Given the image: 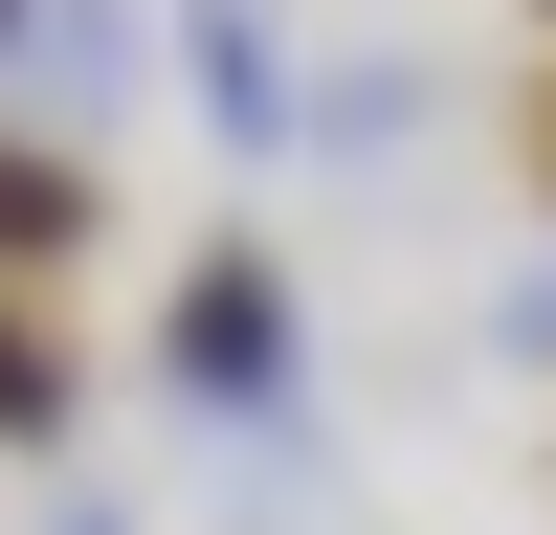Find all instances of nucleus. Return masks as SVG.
I'll use <instances>...</instances> for the list:
<instances>
[{"label": "nucleus", "mask_w": 556, "mask_h": 535, "mask_svg": "<svg viewBox=\"0 0 556 535\" xmlns=\"http://www.w3.org/2000/svg\"><path fill=\"white\" fill-rule=\"evenodd\" d=\"M67 424H89V335H67L45 290H0V469H45Z\"/></svg>", "instance_id": "39448f33"}, {"label": "nucleus", "mask_w": 556, "mask_h": 535, "mask_svg": "<svg viewBox=\"0 0 556 535\" xmlns=\"http://www.w3.org/2000/svg\"><path fill=\"white\" fill-rule=\"evenodd\" d=\"M45 535H134V513H112V490H67V513H45Z\"/></svg>", "instance_id": "1a4fd4ad"}, {"label": "nucleus", "mask_w": 556, "mask_h": 535, "mask_svg": "<svg viewBox=\"0 0 556 535\" xmlns=\"http://www.w3.org/2000/svg\"><path fill=\"white\" fill-rule=\"evenodd\" d=\"M0 45H23V0H0Z\"/></svg>", "instance_id": "9b49d317"}, {"label": "nucleus", "mask_w": 556, "mask_h": 535, "mask_svg": "<svg viewBox=\"0 0 556 535\" xmlns=\"http://www.w3.org/2000/svg\"><path fill=\"white\" fill-rule=\"evenodd\" d=\"M513 157H534V201H556V45H534V89H513Z\"/></svg>", "instance_id": "6e6552de"}, {"label": "nucleus", "mask_w": 556, "mask_h": 535, "mask_svg": "<svg viewBox=\"0 0 556 535\" xmlns=\"http://www.w3.org/2000/svg\"><path fill=\"white\" fill-rule=\"evenodd\" d=\"M134 67H156V23H134V0H23V45H0V89H23L45 134H89Z\"/></svg>", "instance_id": "20e7f679"}, {"label": "nucleus", "mask_w": 556, "mask_h": 535, "mask_svg": "<svg viewBox=\"0 0 556 535\" xmlns=\"http://www.w3.org/2000/svg\"><path fill=\"white\" fill-rule=\"evenodd\" d=\"M178 89H201L223 157H290V112H312V67H290V23H267V0H178Z\"/></svg>", "instance_id": "7ed1b4c3"}, {"label": "nucleus", "mask_w": 556, "mask_h": 535, "mask_svg": "<svg viewBox=\"0 0 556 535\" xmlns=\"http://www.w3.org/2000/svg\"><path fill=\"white\" fill-rule=\"evenodd\" d=\"M290 134H334V157H401V134H445V89L424 67H312V112Z\"/></svg>", "instance_id": "423d86ee"}, {"label": "nucleus", "mask_w": 556, "mask_h": 535, "mask_svg": "<svg viewBox=\"0 0 556 535\" xmlns=\"http://www.w3.org/2000/svg\"><path fill=\"white\" fill-rule=\"evenodd\" d=\"M156 401L223 424V446H290V424H312V290L245 246V223L178 246V290H156Z\"/></svg>", "instance_id": "f257e3e1"}, {"label": "nucleus", "mask_w": 556, "mask_h": 535, "mask_svg": "<svg viewBox=\"0 0 556 535\" xmlns=\"http://www.w3.org/2000/svg\"><path fill=\"white\" fill-rule=\"evenodd\" d=\"M513 23H534V45H556V0H513Z\"/></svg>", "instance_id": "9d476101"}, {"label": "nucleus", "mask_w": 556, "mask_h": 535, "mask_svg": "<svg viewBox=\"0 0 556 535\" xmlns=\"http://www.w3.org/2000/svg\"><path fill=\"white\" fill-rule=\"evenodd\" d=\"M490 357H534V380H556V246L513 268V290H490Z\"/></svg>", "instance_id": "0eeeda50"}, {"label": "nucleus", "mask_w": 556, "mask_h": 535, "mask_svg": "<svg viewBox=\"0 0 556 535\" xmlns=\"http://www.w3.org/2000/svg\"><path fill=\"white\" fill-rule=\"evenodd\" d=\"M89 246H112V178H89V134L0 112V290H67Z\"/></svg>", "instance_id": "f03ea898"}]
</instances>
